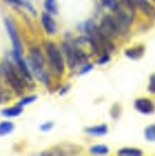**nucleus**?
Returning <instances> with one entry per match:
<instances>
[{"label":"nucleus","mask_w":155,"mask_h":156,"mask_svg":"<svg viewBox=\"0 0 155 156\" xmlns=\"http://www.w3.org/2000/svg\"><path fill=\"white\" fill-rule=\"evenodd\" d=\"M122 3H124L125 6L127 7L131 12H134V10L136 9V6L134 5L133 0H122Z\"/></svg>","instance_id":"393cba45"},{"label":"nucleus","mask_w":155,"mask_h":156,"mask_svg":"<svg viewBox=\"0 0 155 156\" xmlns=\"http://www.w3.org/2000/svg\"><path fill=\"white\" fill-rule=\"evenodd\" d=\"M101 1L104 6L110 8V9H112L113 11H115L119 7L118 0H101Z\"/></svg>","instance_id":"aec40b11"},{"label":"nucleus","mask_w":155,"mask_h":156,"mask_svg":"<svg viewBox=\"0 0 155 156\" xmlns=\"http://www.w3.org/2000/svg\"><path fill=\"white\" fill-rule=\"evenodd\" d=\"M13 129V123L10 122H0V136L9 134Z\"/></svg>","instance_id":"dca6fc26"},{"label":"nucleus","mask_w":155,"mask_h":156,"mask_svg":"<svg viewBox=\"0 0 155 156\" xmlns=\"http://www.w3.org/2000/svg\"><path fill=\"white\" fill-rule=\"evenodd\" d=\"M5 26H6L10 41H11V43H12L13 52H16V53H22V45H20V41H19V35H17L16 28H14V25L9 20L6 19L5 20Z\"/></svg>","instance_id":"423d86ee"},{"label":"nucleus","mask_w":155,"mask_h":156,"mask_svg":"<svg viewBox=\"0 0 155 156\" xmlns=\"http://www.w3.org/2000/svg\"><path fill=\"white\" fill-rule=\"evenodd\" d=\"M148 91L150 93L155 94V73H152L149 79V85H148Z\"/></svg>","instance_id":"4be33fe9"},{"label":"nucleus","mask_w":155,"mask_h":156,"mask_svg":"<svg viewBox=\"0 0 155 156\" xmlns=\"http://www.w3.org/2000/svg\"><path fill=\"white\" fill-rule=\"evenodd\" d=\"M145 52V47L143 45H139L136 47H132V48H129L125 51V56L129 57L130 59L133 60H137L140 59L143 55H144Z\"/></svg>","instance_id":"9b49d317"},{"label":"nucleus","mask_w":155,"mask_h":156,"mask_svg":"<svg viewBox=\"0 0 155 156\" xmlns=\"http://www.w3.org/2000/svg\"><path fill=\"white\" fill-rule=\"evenodd\" d=\"M12 54H13V58H14V60H16V63L17 67H19V72L22 73V75L24 76L25 79L31 81L32 80L31 70L29 69L27 62L22 58V53H16V52H13Z\"/></svg>","instance_id":"1a4fd4ad"},{"label":"nucleus","mask_w":155,"mask_h":156,"mask_svg":"<svg viewBox=\"0 0 155 156\" xmlns=\"http://www.w3.org/2000/svg\"><path fill=\"white\" fill-rule=\"evenodd\" d=\"M110 60V56L107 52H104V53H101V56L97 59V63L98 64H106L108 61Z\"/></svg>","instance_id":"b1692460"},{"label":"nucleus","mask_w":155,"mask_h":156,"mask_svg":"<svg viewBox=\"0 0 155 156\" xmlns=\"http://www.w3.org/2000/svg\"><path fill=\"white\" fill-rule=\"evenodd\" d=\"M92 69H93V64H91V63H87L86 66H83V69H81V70H80V75H85V73H89Z\"/></svg>","instance_id":"bb28decb"},{"label":"nucleus","mask_w":155,"mask_h":156,"mask_svg":"<svg viewBox=\"0 0 155 156\" xmlns=\"http://www.w3.org/2000/svg\"><path fill=\"white\" fill-rule=\"evenodd\" d=\"M118 154L122 156H141L143 152L137 148H122L118 151Z\"/></svg>","instance_id":"4468645a"},{"label":"nucleus","mask_w":155,"mask_h":156,"mask_svg":"<svg viewBox=\"0 0 155 156\" xmlns=\"http://www.w3.org/2000/svg\"><path fill=\"white\" fill-rule=\"evenodd\" d=\"M3 72L6 76V80L11 88L16 91L17 95H22L24 92V85H23L22 79L19 76V73L14 69L12 64L9 62H5L3 66Z\"/></svg>","instance_id":"20e7f679"},{"label":"nucleus","mask_w":155,"mask_h":156,"mask_svg":"<svg viewBox=\"0 0 155 156\" xmlns=\"http://www.w3.org/2000/svg\"><path fill=\"white\" fill-rule=\"evenodd\" d=\"M63 50L65 52L66 55V60H68V63L69 67L74 69V67L81 62V61L87 60L88 56L86 55L84 51L74 45L72 43H65L63 46Z\"/></svg>","instance_id":"7ed1b4c3"},{"label":"nucleus","mask_w":155,"mask_h":156,"mask_svg":"<svg viewBox=\"0 0 155 156\" xmlns=\"http://www.w3.org/2000/svg\"><path fill=\"white\" fill-rule=\"evenodd\" d=\"M36 99H37V96H35V95L28 96V97H26V98H23L22 100H20L19 105H20V106H25V105L31 104V103H33Z\"/></svg>","instance_id":"412c9836"},{"label":"nucleus","mask_w":155,"mask_h":156,"mask_svg":"<svg viewBox=\"0 0 155 156\" xmlns=\"http://www.w3.org/2000/svg\"><path fill=\"white\" fill-rule=\"evenodd\" d=\"M152 1H154V2H155V0H152Z\"/></svg>","instance_id":"c756f323"},{"label":"nucleus","mask_w":155,"mask_h":156,"mask_svg":"<svg viewBox=\"0 0 155 156\" xmlns=\"http://www.w3.org/2000/svg\"><path fill=\"white\" fill-rule=\"evenodd\" d=\"M41 20H42L44 29H45V31L47 32L48 34L52 35L56 32V23H55L54 20L52 19L49 13L43 12L42 17H41Z\"/></svg>","instance_id":"9d476101"},{"label":"nucleus","mask_w":155,"mask_h":156,"mask_svg":"<svg viewBox=\"0 0 155 156\" xmlns=\"http://www.w3.org/2000/svg\"><path fill=\"white\" fill-rule=\"evenodd\" d=\"M7 2H9L11 4H14V5H17V6H26L27 8H29L32 12H34V8L33 6L29 3L27 1H24V0H6Z\"/></svg>","instance_id":"6ab92c4d"},{"label":"nucleus","mask_w":155,"mask_h":156,"mask_svg":"<svg viewBox=\"0 0 155 156\" xmlns=\"http://www.w3.org/2000/svg\"><path fill=\"white\" fill-rule=\"evenodd\" d=\"M99 30L104 36H106L108 38H114L118 35H121V32H119L118 23L115 20V17H113L109 14L107 16H104V17L102 19L101 25L99 27Z\"/></svg>","instance_id":"39448f33"},{"label":"nucleus","mask_w":155,"mask_h":156,"mask_svg":"<svg viewBox=\"0 0 155 156\" xmlns=\"http://www.w3.org/2000/svg\"><path fill=\"white\" fill-rule=\"evenodd\" d=\"M69 88H71V87H69V86H66V87H64L63 88V89H61L60 90V95H64V94H65L66 92H68V91L69 90Z\"/></svg>","instance_id":"cd10ccee"},{"label":"nucleus","mask_w":155,"mask_h":156,"mask_svg":"<svg viewBox=\"0 0 155 156\" xmlns=\"http://www.w3.org/2000/svg\"><path fill=\"white\" fill-rule=\"evenodd\" d=\"M29 63H30L31 70L37 78L44 84L48 83V76L44 72V56L39 48H32L30 51V57H29Z\"/></svg>","instance_id":"f257e3e1"},{"label":"nucleus","mask_w":155,"mask_h":156,"mask_svg":"<svg viewBox=\"0 0 155 156\" xmlns=\"http://www.w3.org/2000/svg\"><path fill=\"white\" fill-rule=\"evenodd\" d=\"M144 136L149 142H155V125H151L145 129Z\"/></svg>","instance_id":"f3484780"},{"label":"nucleus","mask_w":155,"mask_h":156,"mask_svg":"<svg viewBox=\"0 0 155 156\" xmlns=\"http://www.w3.org/2000/svg\"><path fill=\"white\" fill-rule=\"evenodd\" d=\"M121 106H119V104H114L112 106V109L110 111V113H111V115L113 119H118L119 115H121Z\"/></svg>","instance_id":"5701e85b"},{"label":"nucleus","mask_w":155,"mask_h":156,"mask_svg":"<svg viewBox=\"0 0 155 156\" xmlns=\"http://www.w3.org/2000/svg\"><path fill=\"white\" fill-rule=\"evenodd\" d=\"M134 105H135L136 110L143 114H151L155 111L153 102H152L150 99L144 98V97H143V98L136 99Z\"/></svg>","instance_id":"0eeeda50"},{"label":"nucleus","mask_w":155,"mask_h":156,"mask_svg":"<svg viewBox=\"0 0 155 156\" xmlns=\"http://www.w3.org/2000/svg\"><path fill=\"white\" fill-rule=\"evenodd\" d=\"M22 112H23V106L17 104L16 106H14V107L3 109L1 111V114L7 117H16V116H19Z\"/></svg>","instance_id":"ddd939ff"},{"label":"nucleus","mask_w":155,"mask_h":156,"mask_svg":"<svg viewBox=\"0 0 155 156\" xmlns=\"http://www.w3.org/2000/svg\"><path fill=\"white\" fill-rule=\"evenodd\" d=\"M133 2L136 8H139L145 16H147L150 19L155 17V7L148 0H133Z\"/></svg>","instance_id":"6e6552de"},{"label":"nucleus","mask_w":155,"mask_h":156,"mask_svg":"<svg viewBox=\"0 0 155 156\" xmlns=\"http://www.w3.org/2000/svg\"><path fill=\"white\" fill-rule=\"evenodd\" d=\"M45 8L50 13H57V4L56 0H45Z\"/></svg>","instance_id":"a211bd4d"},{"label":"nucleus","mask_w":155,"mask_h":156,"mask_svg":"<svg viewBox=\"0 0 155 156\" xmlns=\"http://www.w3.org/2000/svg\"><path fill=\"white\" fill-rule=\"evenodd\" d=\"M52 128H53V122H47L45 123H42V125L40 126V129L42 132H44V133L49 132Z\"/></svg>","instance_id":"a878e982"},{"label":"nucleus","mask_w":155,"mask_h":156,"mask_svg":"<svg viewBox=\"0 0 155 156\" xmlns=\"http://www.w3.org/2000/svg\"><path fill=\"white\" fill-rule=\"evenodd\" d=\"M0 103H1V94H0Z\"/></svg>","instance_id":"c85d7f7f"},{"label":"nucleus","mask_w":155,"mask_h":156,"mask_svg":"<svg viewBox=\"0 0 155 156\" xmlns=\"http://www.w3.org/2000/svg\"><path fill=\"white\" fill-rule=\"evenodd\" d=\"M45 50L52 69L58 75L64 72V61L62 54H61L60 50L58 49V47L54 43L48 42L45 45Z\"/></svg>","instance_id":"f03ea898"},{"label":"nucleus","mask_w":155,"mask_h":156,"mask_svg":"<svg viewBox=\"0 0 155 156\" xmlns=\"http://www.w3.org/2000/svg\"><path fill=\"white\" fill-rule=\"evenodd\" d=\"M85 131H86L87 134L91 135V136H104V135L107 134L108 128L106 125H99L87 128Z\"/></svg>","instance_id":"f8f14e48"},{"label":"nucleus","mask_w":155,"mask_h":156,"mask_svg":"<svg viewBox=\"0 0 155 156\" xmlns=\"http://www.w3.org/2000/svg\"><path fill=\"white\" fill-rule=\"evenodd\" d=\"M89 151H90V153H92V154L102 155V154H107L108 151H109V149H108V147L105 145H94V146L90 147Z\"/></svg>","instance_id":"2eb2a0df"}]
</instances>
